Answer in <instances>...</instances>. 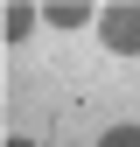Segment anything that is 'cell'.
Returning <instances> with one entry per match:
<instances>
[{
  "mask_svg": "<svg viewBox=\"0 0 140 147\" xmlns=\"http://www.w3.org/2000/svg\"><path fill=\"white\" fill-rule=\"evenodd\" d=\"M98 35H105V49L112 56H140V7H98Z\"/></svg>",
  "mask_w": 140,
  "mask_h": 147,
  "instance_id": "1",
  "label": "cell"
},
{
  "mask_svg": "<svg viewBox=\"0 0 140 147\" xmlns=\"http://www.w3.org/2000/svg\"><path fill=\"white\" fill-rule=\"evenodd\" d=\"M42 21H49V28H84V21H98V14L84 7V0H49V7H42Z\"/></svg>",
  "mask_w": 140,
  "mask_h": 147,
  "instance_id": "2",
  "label": "cell"
},
{
  "mask_svg": "<svg viewBox=\"0 0 140 147\" xmlns=\"http://www.w3.org/2000/svg\"><path fill=\"white\" fill-rule=\"evenodd\" d=\"M35 21H42V14H35V7H7V42H21V35H28Z\"/></svg>",
  "mask_w": 140,
  "mask_h": 147,
  "instance_id": "3",
  "label": "cell"
},
{
  "mask_svg": "<svg viewBox=\"0 0 140 147\" xmlns=\"http://www.w3.org/2000/svg\"><path fill=\"white\" fill-rule=\"evenodd\" d=\"M98 147H140V126H112V133H105Z\"/></svg>",
  "mask_w": 140,
  "mask_h": 147,
  "instance_id": "4",
  "label": "cell"
},
{
  "mask_svg": "<svg viewBox=\"0 0 140 147\" xmlns=\"http://www.w3.org/2000/svg\"><path fill=\"white\" fill-rule=\"evenodd\" d=\"M7 147H35V140H7Z\"/></svg>",
  "mask_w": 140,
  "mask_h": 147,
  "instance_id": "5",
  "label": "cell"
}]
</instances>
